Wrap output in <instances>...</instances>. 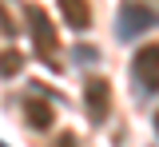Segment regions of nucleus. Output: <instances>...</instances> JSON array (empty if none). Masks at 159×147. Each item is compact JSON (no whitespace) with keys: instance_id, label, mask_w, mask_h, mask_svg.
<instances>
[{"instance_id":"nucleus-1","label":"nucleus","mask_w":159,"mask_h":147,"mask_svg":"<svg viewBox=\"0 0 159 147\" xmlns=\"http://www.w3.org/2000/svg\"><path fill=\"white\" fill-rule=\"evenodd\" d=\"M159 24V12L151 8V4H143V0H123L116 12V32L119 40H135V36H143L147 28H155Z\"/></svg>"},{"instance_id":"nucleus-2","label":"nucleus","mask_w":159,"mask_h":147,"mask_svg":"<svg viewBox=\"0 0 159 147\" xmlns=\"http://www.w3.org/2000/svg\"><path fill=\"white\" fill-rule=\"evenodd\" d=\"M131 76H135L139 96H155L159 91V44H143L131 56Z\"/></svg>"},{"instance_id":"nucleus-3","label":"nucleus","mask_w":159,"mask_h":147,"mask_svg":"<svg viewBox=\"0 0 159 147\" xmlns=\"http://www.w3.org/2000/svg\"><path fill=\"white\" fill-rule=\"evenodd\" d=\"M24 16H28V32H32V40H36V52L44 56V60L56 56L60 40H56V28H52V20H48V12H44L40 4H28Z\"/></svg>"},{"instance_id":"nucleus-4","label":"nucleus","mask_w":159,"mask_h":147,"mask_svg":"<svg viewBox=\"0 0 159 147\" xmlns=\"http://www.w3.org/2000/svg\"><path fill=\"white\" fill-rule=\"evenodd\" d=\"M84 107H88V119L103 123L107 111H111V84L103 76H88L84 80Z\"/></svg>"},{"instance_id":"nucleus-5","label":"nucleus","mask_w":159,"mask_h":147,"mask_svg":"<svg viewBox=\"0 0 159 147\" xmlns=\"http://www.w3.org/2000/svg\"><path fill=\"white\" fill-rule=\"evenodd\" d=\"M60 12H64V20L72 24L76 32H84L88 24H92V12H88V0H56Z\"/></svg>"},{"instance_id":"nucleus-6","label":"nucleus","mask_w":159,"mask_h":147,"mask_svg":"<svg viewBox=\"0 0 159 147\" xmlns=\"http://www.w3.org/2000/svg\"><path fill=\"white\" fill-rule=\"evenodd\" d=\"M20 72H24V56L16 48H4L0 52V80H16Z\"/></svg>"},{"instance_id":"nucleus-7","label":"nucleus","mask_w":159,"mask_h":147,"mask_svg":"<svg viewBox=\"0 0 159 147\" xmlns=\"http://www.w3.org/2000/svg\"><path fill=\"white\" fill-rule=\"evenodd\" d=\"M24 119H28L32 127H40V131H44V127H52V107L40 104V100H32V104H24Z\"/></svg>"},{"instance_id":"nucleus-8","label":"nucleus","mask_w":159,"mask_h":147,"mask_svg":"<svg viewBox=\"0 0 159 147\" xmlns=\"http://www.w3.org/2000/svg\"><path fill=\"white\" fill-rule=\"evenodd\" d=\"M72 139H76V135H60V147H72Z\"/></svg>"},{"instance_id":"nucleus-9","label":"nucleus","mask_w":159,"mask_h":147,"mask_svg":"<svg viewBox=\"0 0 159 147\" xmlns=\"http://www.w3.org/2000/svg\"><path fill=\"white\" fill-rule=\"evenodd\" d=\"M155 135H159V111H155Z\"/></svg>"},{"instance_id":"nucleus-10","label":"nucleus","mask_w":159,"mask_h":147,"mask_svg":"<svg viewBox=\"0 0 159 147\" xmlns=\"http://www.w3.org/2000/svg\"><path fill=\"white\" fill-rule=\"evenodd\" d=\"M0 147H4V143H0Z\"/></svg>"}]
</instances>
